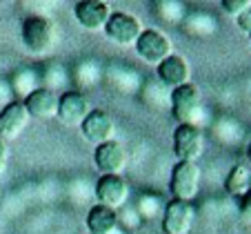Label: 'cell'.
I'll return each instance as SVG.
<instances>
[{
  "label": "cell",
  "instance_id": "1",
  "mask_svg": "<svg viewBox=\"0 0 251 234\" xmlns=\"http://www.w3.org/2000/svg\"><path fill=\"white\" fill-rule=\"evenodd\" d=\"M23 45L36 56H43L53 47V25L43 16H29L20 27Z\"/></svg>",
  "mask_w": 251,
  "mask_h": 234
},
{
  "label": "cell",
  "instance_id": "2",
  "mask_svg": "<svg viewBox=\"0 0 251 234\" xmlns=\"http://www.w3.org/2000/svg\"><path fill=\"white\" fill-rule=\"evenodd\" d=\"M200 167L198 163H187V161H178L171 170V178H169V190L174 194L176 201L182 203H191V199H196L200 187Z\"/></svg>",
  "mask_w": 251,
  "mask_h": 234
},
{
  "label": "cell",
  "instance_id": "3",
  "mask_svg": "<svg viewBox=\"0 0 251 234\" xmlns=\"http://www.w3.org/2000/svg\"><path fill=\"white\" fill-rule=\"evenodd\" d=\"M136 52L149 65H160L169 56H174V45H171L169 36L162 33L160 29H142V33L136 40Z\"/></svg>",
  "mask_w": 251,
  "mask_h": 234
},
{
  "label": "cell",
  "instance_id": "4",
  "mask_svg": "<svg viewBox=\"0 0 251 234\" xmlns=\"http://www.w3.org/2000/svg\"><path fill=\"white\" fill-rule=\"evenodd\" d=\"M104 33H107V38L111 43L120 45V47H131V45H136L138 36L142 33V25L133 14L111 11L109 20L104 25Z\"/></svg>",
  "mask_w": 251,
  "mask_h": 234
},
{
  "label": "cell",
  "instance_id": "5",
  "mask_svg": "<svg viewBox=\"0 0 251 234\" xmlns=\"http://www.w3.org/2000/svg\"><path fill=\"white\" fill-rule=\"evenodd\" d=\"M204 139L198 125L194 123H178V127L174 129V154L178 156V161L196 163L202 154Z\"/></svg>",
  "mask_w": 251,
  "mask_h": 234
},
{
  "label": "cell",
  "instance_id": "6",
  "mask_svg": "<svg viewBox=\"0 0 251 234\" xmlns=\"http://www.w3.org/2000/svg\"><path fill=\"white\" fill-rule=\"evenodd\" d=\"M94 163L100 170V174H116V176H123L125 167H127V152L120 143L116 141H107L102 145H96L94 152Z\"/></svg>",
  "mask_w": 251,
  "mask_h": 234
},
{
  "label": "cell",
  "instance_id": "7",
  "mask_svg": "<svg viewBox=\"0 0 251 234\" xmlns=\"http://www.w3.org/2000/svg\"><path fill=\"white\" fill-rule=\"evenodd\" d=\"M74 16L80 27L89 29V31H100L109 20L111 7L104 0H80L74 7Z\"/></svg>",
  "mask_w": 251,
  "mask_h": 234
},
{
  "label": "cell",
  "instance_id": "8",
  "mask_svg": "<svg viewBox=\"0 0 251 234\" xmlns=\"http://www.w3.org/2000/svg\"><path fill=\"white\" fill-rule=\"evenodd\" d=\"M129 196V185L125 176H116V174H104L96 183V199L100 205H107L111 210H118L125 205V201Z\"/></svg>",
  "mask_w": 251,
  "mask_h": 234
},
{
  "label": "cell",
  "instance_id": "9",
  "mask_svg": "<svg viewBox=\"0 0 251 234\" xmlns=\"http://www.w3.org/2000/svg\"><path fill=\"white\" fill-rule=\"evenodd\" d=\"M194 225V207L191 203L171 199L162 214V230L165 234H189Z\"/></svg>",
  "mask_w": 251,
  "mask_h": 234
},
{
  "label": "cell",
  "instance_id": "10",
  "mask_svg": "<svg viewBox=\"0 0 251 234\" xmlns=\"http://www.w3.org/2000/svg\"><path fill=\"white\" fill-rule=\"evenodd\" d=\"M89 112H91L89 100L80 91H65L58 98L56 116L67 125H82V120L89 116Z\"/></svg>",
  "mask_w": 251,
  "mask_h": 234
},
{
  "label": "cell",
  "instance_id": "11",
  "mask_svg": "<svg viewBox=\"0 0 251 234\" xmlns=\"http://www.w3.org/2000/svg\"><path fill=\"white\" fill-rule=\"evenodd\" d=\"M80 132L89 143L94 145H102L107 141H114V120L104 110H91L89 116L82 120Z\"/></svg>",
  "mask_w": 251,
  "mask_h": 234
},
{
  "label": "cell",
  "instance_id": "12",
  "mask_svg": "<svg viewBox=\"0 0 251 234\" xmlns=\"http://www.w3.org/2000/svg\"><path fill=\"white\" fill-rule=\"evenodd\" d=\"M200 105V91L194 83H187L182 87H176L171 91V110L178 123H191V116L196 114Z\"/></svg>",
  "mask_w": 251,
  "mask_h": 234
},
{
  "label": "cell",
  "instance_id": "13",
  "mask_svg": "<svg viewBox=\"0 0 251 234\" xmlns=\"http://www.w3.org/2000/svg\"><path fill=\"white\" fill-rule=\"evenodd\" d=\"M29 112L25 110L23 100H14L9 105L2 107L0 112V139L2 141H11L16 139L29 123Z\"/></svg>",
  "mask_w": 251,
  "mask_h": 234
},
{
  "label": "cell",
  "instance_id": "14",
  "mask_svg": "<svg viewBox=\"0 0 251 234\" xmlns=\"http://www.w3.org/2000/svg\"><path fill=\"white\" fill-rule=\"evenodd\" d=\"M25 110L33 118H51L58 112V98L47 87H33L23 100Z\"/></svg>",
  "mask_w": 251,
  "mask_h": 234
},
{
  "label": "cell",
  "instance_id": "15",
  "mask_svg": "<svg viewBox=\"0 0 251 234\" xmlns=\"http://www.w3.org/2000/svg\"><path fill=\"white\" fill-rule=\"evenodd\" d=\"M158 78H160L162 85L176 89V87H182L189 83L191 67L182 56H176L174 54V56H169L167 60H162L158 65Z\"/></svg>",
  "mask_w": 251,
  "mask_h": 234
},
{
  "label": "cell",
  "instance_id": "16",
  "mask_svg": "<svg viewBox=\"0 0 251 234\" xmlns=\"http://www.w3.org/2000/svg\"><path fill=\"white\" fill-rule=\"evenodd\" d=\"M87 230L89 234H111L118 225V214L116 210L107 205H94L89 212H87Z\"/></svg>",
  "mask_w": 251,
  "mask_h": 234
},
{
  "label": "cell",
  "instance_id": "17",
  "mask_svg": "<svg viewBox=\"0 0 251 234\" xmlns=\"http://www.w3.org/2000/svg\"><path fill=\"white\" fill-rule=\"evenodd\" d=\"M225 190L231 196H245L251 190V167L249 165H236L231 167V172L227 174V181H225Z\"/></svg>",
  "mask_w": 251,
  "mask_h": 234
},
{
  "label": "cell",
  "instance_id": "18",
  "mask_svg": "<svg viewBox=\"0 0 251 234\" xmlns=\"http://www.w3.org/2000/svg\"><path fill=\"white\" fill-rule=\"evenodd\" d=\"M251 7V0H223V9L229 16H240L242 11H247Z\"/></svg>",
  "mask_w": 251,
  "mask_h": 234
},
{
  "label": "cell",
  "instance_id": "19",
  "mask_svg": "<svg viewBox=\"0 0 251 234\" xmlns=\"http://www.w3.org/2000/svg\"><path fill=\"white\" fill-rule=\"evenodd\" d=\"M240 216L247 223H251V190L240 199Z\"/></svg>",
  "mask_w": 251,
  "mask_h": 234
},
{
  "label": "cell",
  "instance_id": "20",
  "mask_svg": "<svg viewBox=\"0 0 251 234\" xmlns=\"http://www.w3.org/2000/svg\"><path fill=\"white\" fill-rule=\"evenodd\" d=\"M236 23H238V27H240L245 33H251V7H249L247 11H242L240 16H238Z\"/></svg>",
  "mask_w": 251,
  "mask_h": 234
},
{
  "label": "cell",
  "instance_id": "21",
  "mask_svg": "<svg viewBox=\"0 0 251 234\" xmlns=\"http://www.w3.org/2000/svg\"><path fill=\"white\" fill-rule=\"evenodd\" d=\"M7 158H9V145H7V141L0 139V174L5 172V167H7Z\"/></svg>",
  "mask_w": 251,
  "mask_h": 234
},
{
  "label": "cell",
  "instance_id": "22",
  "mask_svg": "<svg viewBox=\"0 0 251 234\" xmlns=\"http://www.w3.org/2000/svg\"><path fill=\"white\" fill-rule=\"evenodd\" d=\"M247 156H249V161H251V143H249V147H247Z\"/></svg>",
  "mask_w": 251,
  "mask_h": 234
},
{
  "label": "cell",
  "instance_id": "23",
  "mask_svg": "<svg viewBox=\"0 0 251 234\" xmlns=\"http://www.w3.org/2000/svg\"><path fill=\"white\" fill-rule=\"evenodd\" d=\"M0 201H2V185H0Z\"/></svg>",
  "mask_w": 251,
  "mask_h": 234
},
{
  "label": "cell",
  "instance_id": "24",
  "mask_svg": "<svg viewBox=\"0 0 251 234\" xmlns=\"http://www.w3.org/2000/svg\"><path fill=\"white\" fill-rule=\"evenodd\" d=\"M249 40H251V33H249Z\"/></svg>",
  "mask_w": 251,
  "mask_h": 234
}]
</instances>
